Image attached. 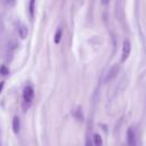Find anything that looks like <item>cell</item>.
Returning <instances> with one entry per match:
<instances>
[{"mask_svg": "<svg viewBox=\"0 0 146 146\" xmlns=\"http://www.w3.org/2000/svg\"><path fill=\"white\" fill-rule=\"evenodd\" d=\"M86 146H94V143L88 138V139H87V141H86Z\"/></svg>", "mask_w": 146, "mask_h": 146, "instance_id": "cell-11", "label": "cell"}, {"mask_svg": "<svg viewBox=\"0 0 146 146\" xmlns=\"http://www.w3.org/2000/svg\"><path fill=\"white\" fill-rule=\"evenodd\" d=\"M127 141L129 146H137V139H136V132L132 127H130L127 131Z\"/></svg>", "mask_w": 146, "mask_h": 146, "instance_id": "cell-3", "label": "cell"}, {"mask_svg": "<svg viewBox=\"0 0 146 146\" xmlns=\"http://www.w3.org/2000/svg\"><path fill=\"white\" fill-rule=\"evenodd\" d=\"M117 72H119V65H114V66H112V67L110 68L108 73H107V75H106V81H111L112 79H114V78L116 76Z\"/></svg>", "mask_w": 146, "mask_h": 146, "instance_id": "cell-4", "label": "cell"}, {"mask_svg": "<svg viewBox=\"0 0 146 146\" xmlns=\"http://www.w3.org/2000/svg\"><path fill=\"white\" fill-rule=\"evenodd\" d=\"M19 128H21L19 117H18V116H14V119H13V131H14L15 133H18Z\"/></svg>", "mask_w": 146, "mask_h": 146, "instance_id": "cell-5", "label": "cell"}, {"mask_svg": "<svg viewBox=\"0 0 146 146\" xmlns=\"http://www.w3.org/2000/svg\"><path fill=\"white\" fill-rule=\"evenodd\" d=\"M0 73H1L2 75H7V74L9 73V70H8L6 66L2 65V66H0Z\"/></svg>", "mask_w": 146, "mask_h": 146, "instance_id": "cell-9", "label": "cell"}, {"mask_svg": "<svg viewBox=\"0 0 146 146\" xmlns=\"http://www.w3.org/2000/svg\"><path fill=\"white\" fill-rule=\"evenodd\" d=\"M130 51H131V44L128 40H124L123 43H122V52H121V62H124L128 59L129 55H130Z\"/></svg>", "mask_w": 146, "mask_h": 146, "instance_id": "cell-1", "label": "cell"}, {"mask_svg": "<svg viewBox=\"0 0 146 146\" xmlns=\"http://www.w3.org/2000/svg\"><path fill=\"white\" fill-rule=\"evenodd\" d=\"M94 145L95 146H103V139H102V136L99 133L94 135Z\"/></svg>", "mask_w": 146, "mask_h": 146, "instance_id": "cell-6", "label": "cell"}, {"mask_svg": "<svg viewBox=\"0 0 146 146\" xmlns=\"http://www.w3.org/2000/svg\"><path fill=\"white\" fill-rule=\"evenodd\" d=\"M18 33H19V36H21L22 39H24V38L27 35V29H26L24 25H22V26L18 29Z\"/></svg>", "mask_w": 146, "mask_h": 146, "instance_id": "cell-7", "label": "cell"}, {"mask_svg": "<svg viewBox=\"0 0 146 146\" xmlns=\"http://www.w3.org/2000/svg\"><path fill=\"white\" fill-rule=\"evenodd\" d=\"M33 97H34V90L31 86H26L23 90V99L25 103H31L33 100Z\"/></svg>", "mask_w": 146, "mask_h": 146, "instance_id": "cell-2", "label": "cell"}, {"mask_svg": "<svg viewBox=\"0 0 146 146\" xmlns=\"http://www.w3.org/2000/svg\"><path fill=\"white\" fill-rule=\"evenodd\" d=\"M62 33H63L62 29H58L57 32H56V34H55V38H54L55 43H59V41H60V39H62Z\"/></svg>", "mask_w": 146, "mask_h": 146, "instance_id": "cell-8", "label": "cell"}, {"mask_svg": "<svg viewBox=\"0 0 146 146\" xmlns=\"http://www.w3.org/2000/svg\"><path fill=\"white\" fill-rule=\"evenodd\" d=\"M3 86H5V82L1 81V82H0V94H1V91H2V89H3Z\"/></svg>", "mask_w": 146, "mask_h": 146, "instance_id": "cell-12", "label": "cell"}, {"mask_svg": "<svg viewBox=\"0 0 146 146\" xmlns=\"http://www.w3.org/2000/svg\"><path fill=\"white\" fill-rule=\"evenodd\" d=\"M33 11H34V1H30V15L33 16Z\"/></svg>", "mask_w": 146, "mask_h": 146, "instance_id": "cell-10", "label": "cell"}]
</instances>
